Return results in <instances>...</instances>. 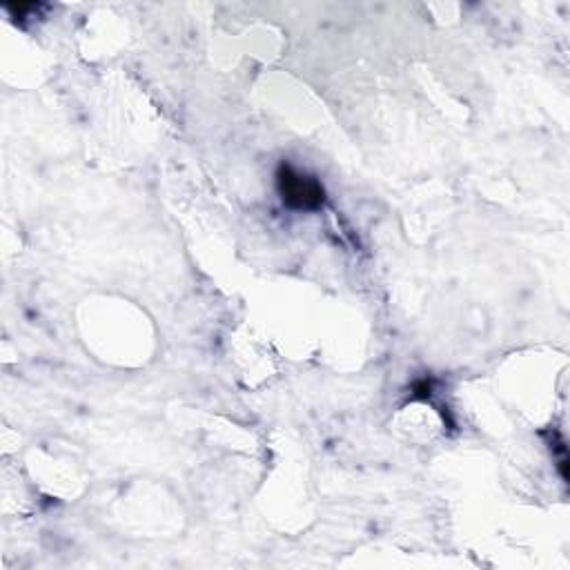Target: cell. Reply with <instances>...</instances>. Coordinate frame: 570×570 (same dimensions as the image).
Listing matches in <instances>:
<instances>
[{
	"instance_id": "6da1fadb",
	"label": "cell",
	"mask_w": 570,
	"mask_h": 570,
	"mask_svg": "<svg viewBox=\"0 0 570 570\" xmlns=\"http://www.w3.org/2000/svg\"><path fill=\"white\" fill-rule=\"evenodd\" d=\"M276 185L283 203L292 209H318L325 200L323 185L314 176H305L287 163L278 165Z\"/></svg>"
}]
</instances>
